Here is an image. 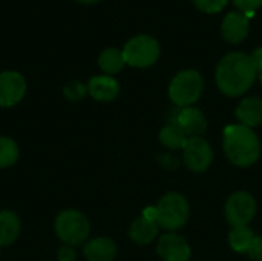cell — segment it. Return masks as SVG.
<instances>
[{
  "instance_id": "6da1fadb",
  "label": "cell",
  "mask_w": 262,
  "mask_h": 261,
  "mask_svg": "<svg viewBox=\"0 0 262 261\" xmlns=\"http://www.w3.org/2000/svg\"><path fill=\"white\" fill-rule=\"evenodd\" d=\"M258 69L252 57L246 52L226 54L215 71V78L220 91L229 97H239L246 94L255 83Z\"/></svg>"
},
{
  "instance_id": "7a4b0ae2",
  "label": "cell",
  "mask_w": 262,
  "mask_h": 261,
  "mask_svg": "<svg viewBox=\"0 0 262 261\" xmlns=\"http://www.w3.org/2000/svg\"><path fill=\"white\" fill-rule=\"evenodd\" d=\"M223 149L227 160L238 168L253 166L261 157V142L256 132L241 123L229 125L223 132Z\"/></svg>"
},
{
  "instance_id": "3957f363",
  "label": "cell",
  "mask_w": 262,
  "mask_h": 261,
  "mask_svg": "<svg viewBox=\"0 0 262 261\" xmlns=\"http://www.w3.org/2000/svg\"><path fill=\"white\" fill-rule=\"evenodd\" d=\"M54 232L63 245L78 248L91 238V223L81 211L64 209L54 220Z\"/></svg>"
},
{
  "instance_id": "277c9868",
  "label": "cell",
  "mask_w": 262,
  "mask_h": 261,
  "mask_svg": "<svg viewBox=\"0 0 262 261\" xmlns=\"http://www.w3.org/2000/svg\"><path fill=\"white\" fill-rule=\"evenodd\" d=\"M190 217V205L183 194L169 192L163 195L155 206V222L160 229L169 232L180 231Z\"/></svg>"
},
{
  "instance_id": "5b68a950",
  "label": "cell",
  "mask_w": 262,
  "mask_h": 261,
  "mask_svg": "<svg viewBox=\"0 0 262 261\" xmlns=\"http://www.w3.org/2000/svg\"><path fill=\"white\" fill-rule=\"evenodd\" d=\"M203 89H204L203 75L196 69H184L180 71L172 78L169 85V97L177 106L187 108L200 100Z\"/></svg>"
},
{
  "instance_id": "8992f818",
  "label": "cell",
  "mask_w": 262,
  "mask_h": 261,
  "mask_svg": "<svg viewBox=\"0 0 262 261\" xmlns=\"http://www.w3.org/2000/svg\"><path fill=\"white\" fill-rule=\"evenodd\" d=\"M123 55L126 65L132 68H149L160 57V43L157 38L147 34H140L132 37L123 48Z\"/></svg>"
},
{
  "instance_id": "52a82bcc",
  "label": "cell",
  "mask_w": 262,
  "mask_h": 261,
  "mask_svg": "<svg viewBox=\"0 0 262 261\" xmlns=\"http://www.w3.org/2000/svg\"><path fill=\"white\" fill-rule=\"evenodd\" d=\"M256 200L250 192L246 191H236L233 192L224 206V214L227 222L232 225V228L236 226H249V223L256 215Z\"/></svg>"
},
{
  "instance_id": "ba28073f",
  "label": "cell",
  "mask_w": 262,
  "mask_h": 261,
  "mask_svg": "<svg viewBox=\"0 0 262 261\" xmlns=\"http://www.w3.org/2000/svg\"><path fill=\"white\" fill-rule=\"evenodd\" d=\"M183 163L195 174L206 172L213 163V149L210 143L204 137L187 138L183 148Z\"/></svg>"
},
{
  "instance_id": "9c48e42d",
  "label": "cell",
  "mask_w": 262,
  "mask_h": 261,
  "mask_svg": "<svg viewBox=\"0 0 262 261\" xmlns=\"http://www.w3.org/2000/svg\"><path fill=\"white\" fill-rule=\"evenodd\" d=\"M26 80L17 71L0 72V108H14L26 95Z\"/></svg>"
},
{
  "instance_id": "30bf717a",
  "label": "cell",
  "mask_w": 262,
  "mask_h": 261,
  "mask_svg": "<svg viewBox=\"0 0 262 261\" xmlns=\"http://www.w3.org/2000/svg\"><path fill=\"white\" fill-rule=\"evenodd\" d=\"M157 254L161 261H189L192 257V249L183 235L167 232L160 237Z\"/></svg>"
},
{
  "instance_id": "8fae6325",
  "label": "cell",
  "mask_w": 262,
  "mask_h": 261,
  "mask_svg": "<svg viewBox=\"0 0 262 261\" xmlns=\"http://www.w3.org/2000/svg\"><path fill=\"white\" fill-rule=\"evenodd\" d=\"M172 123H177L189 138L203 137V134L207 129V118L204 117L201 109L193 108V106L181 108L175 114V118Z\"/></svg>"
},
{
  "instance_id": "7c38bea8",
  "label": "cell",
  "mask_w": 262,
  "mask_h": 261,
  "mask_svg": "<svg viewBox=\"0 0 262 261\" xmlns=\"http://www.w3.org/2000/svg\"><path fill=\"white\" fill-rule=\"evenodd\" d=\"M249 29H250V20L241 11H232V12H229L224 17L223 25H221V34H223V37L229 43H233V45L241 43L247 37Z\"/></svg>"
},
{
  "instance_id": "4fadbf2b",
  "label": "cell",
  "mask_w": 262,
  "mask_h": 261,
  "mask_svg": "<svg viewBox=\"0 0 262 261\" xmlns=\"http://www.w3.org/2000/svg\"><path fill=\"white\" fill-rule=\"evenodd\" d=\"M117 254L118 246L109 237H94L83 245V255L88 261H114Z\"/></svg>"
},
{
  "instance_id": "5bb4252c",
  "label": "cell",
  "mask_w": 262,
  "mask_h": 261,
  "mask_svg": "<svg viewBox=\"0 0 262 261\" xmlns=\"http://www.w3.org/2000/svg\"><path fill=\"white\" fill-rule=\"evenodd\" d=\"M88 94L101 103L112 102L120 94V85L112 75H95L88 82Z\"/></svg>"
},
{
  "instance_id": "9a60e30c",
  "label": "cell",
  "mask_w": 262,
  "mask_h": 261,
  "mask_svg": "<svg viewBox=\"0 0 262 261\" xmlns=\"http://www.w3.org/2000/svg\"><path fill=\"white\" fill-rule=\"evenodd\" d=\"M235 115L238 122L249 128H256L262 123V98L258 95H250L241 100Z\"/></svg>"
},
{
  "instance_id": "2e32d148",
  "label": "cell",
  "mask_w": 262,
  "mask_h": 261,
  "mask_svg": "<svg viewBox=\"0 0 262 261\" xmlns=\"http://www.w3.org/2000/svg\"><path fill=\"white\" fill-rule=\"evenodd\" d=\"M160 228L155 222L140 215L129 226V237L135 245L147 246L158 237Z\"/></svg>"
},
{
  "instance_id": "e0dca14e",
  "label": "cell",
  "mask_w": 262,
  "mask_h": 261,
  "mask_svg": "<svg viewBox=\"0 0 262 261\" xmlns=\"http://www.w3.org/2000/svg\"><path fill=\"white\" fill-rule=\"evenodd\" d=\"M21 232L20 217L9 209L0 211V248L11 246L17 242Z\"/></svg>"
},
{
  "instance_id": "ac0fdd59",
  "label": "cell",
  "mask_w": 262,
  "mask_h": 261,
  "mask_svg": "<svg viewBox=\"0 0 262 261\" xmlns=\"http://www.w3.org/2000/svg\"><path fill=\"white\" fill-rule=\"evenodd\" d=\"M187 135L183 132V129L177 125V123H169L166 126H163L160 129L158 134V140L160 143L170 149V151H177V149H183L186 142H187Z\"/></svg>"
},
{
  "instance_id": "d6986e66",
  "label": "cell",
  "mask_w": 262,
  "mask_h": 261,
  "mask_svg": "<svg viewBox=\"0 0 262 261\" xmlns=\"http://www.w3.org/2000/svg\"><path fill=\"white\" fill-rule=\"evenodd\" d=\"M98 66L101 68V71L106 75L118 74L126 66V60H124L123 51H120L117 48H107V49H104L100 54V57H98Z\"/></svg>"
},
{
  "instance_id": "ffe728a7",
  "label": "cell",
  "mask_w": 262,
  "mask_h": 261,
  "mask_svg": "<svg viewBox=\"0 0 262 261\" xmlns=\"http://www.w3.org/2000/svg\"><path fill=\"white\" fill-rule=\"evenodd\" d=\"M255 237L256 235L250 226H236V228H232L229 234V245L235 252L247 254Z\"/></svg>"
},
{
  "instance_id": "44dd1931",
  "label": "cell",
  "mask_w": 262,
  "mask_h": 261,
  "mask_svg": "<svg viewBox=\"0 0 262 261\" xmlns=\"http://www.w3.org/2000/svg\"><path fill=\"white\" fill-rule=\"evenodd\" d=\"M20 158V148L11 137L0 135V169L12 168Z\"/></svg>"
},
{
  "instance_id": "7402d4cb",
  "label": "cell",
  "mask_w": 262,
  "mask_h": 261,
  "mask_svg": "<svg viewBox=\"0 0 262 261\" xmlns=\"http://www.w3.org/2000/svg\"><path fill=\"white\" fill-rule=\"evenodd\" d=\"M88 95V86L81 83L80 80H72L68 82L63 86V97L68 102H80Z\"/></svg>"
},
{
  "instance_id": "603a6c76",
  "label": "cell",
  "mask_w": 262,
  "mask_h": 261,
  "mask_svg": "<svg viewBox=\"0 0 262 261\" xmlns=\"http://www.w3.org/2000/svg\"><path fill=\"white\" fill-rule=\"evenodd\" d=\"M229 0H193V3L196 5L198 9L213 14V12H220L223 11V8H226Z\"/></svg>"
},
{
  "instance_id": "cb8c5ba5",
  "label": "cell",
  "mask_w": 262,
  "mask_h": 261,
  "mask_svg": "<svg viewBox=\"0 0 262 261\" xmlns=\"http://www.w3.org/2000/svg\"><path fill=\"white\" fill-rule=\"evenodd\" d=\"M78 254H77V248L69 246V245H61L55 254V260L57 261H77Z\"/></svg>"
},
{
  "instance_id": "d4e9b609",
  "label": "cell",
  "mask_w": 262,
  "mask_h": 261,
  "mask_svg": "<svg viewBox=\"0 0 262 261\" xmlns=\"http://www.w3.org/2000/svg\"><path fill=\"white\" fill-rule=\"evenodd\" d=\"M158 163L161 168L167 169V171H173L180 166V160L175 157V155H170V154H161L158 155Z\"/></svg>"
},
{
  "instance_id": "484cf974",
  "label": "cell",
  "mask_w": 262,
  "mask_h": 261,
  "mask_svg": "<svg viewBox=\"0 0 262 261\" xmlns=\"http://www.w3.org/2000/svg\"><path fill=\"white\" fill-rule=\"evenodd\" d=\"M249 258L253 261H262V235H256L249 252H247Z\"/></svg>"
},
{
  "instance_id": "4316f807",
  "label": "cell",
  "mask_w": 262,
  "mask_h": 261,
  "mask_svg": "<svg viewBox=\"0 0 262 261\" xmlns=\"http://www.w3.org/2000/svg\"><path fill=\"white\" fill-rule=\"evenodd\" d=\"M233 3L241 9V12H255L262 6V0H233Z\"/></svg>"
},
{
  "instance_id": "83f0119b",
  "label": "cell",
  "mask_w": 262,
  "mask_h": 261,
  "mask_svg": "<svg viewBox=\"0 0 262 261\" xmlns=\"http://www.w3.org/2000/svg\"><path fill=\"white\" fill-rule=\"evenodd\" d=\"M250 57H252V60H253V63H255L256 69H258V71L262 69V46L261 48H256Z\"/></svg>"
},
{
  "instance_id": "f1b7e54d",
  "label": "cell",
  "mask_w": 262,
  "mask_h": 261,
  "mask_svg": "<svg viewBox=\"0 0 262 261\" xmlns=\"http://www.w3.org/2000/svg\"><path fill=\"white\" fill-rule=\"evenodd\" d=\"M80 3H84V5H91V3H97L98 0H77Z\"/></svg>"
},
{
  "instance_id": "f546056e",
  "label": "cell",
  "mask_w": 262,
  "mask_h": 261,
  "mask_svg": "<svg viewBox=\"0 0 262 261\" xmlns=\"http://www.w3.org/2000/svg\"><path fill=\"white\" fill-rule=\"evenodd\" d=\"M258 78H259V82H261V85H262V69L258 71Z\"/></svg>"
},
{
  "instance_id": "4dcf8cb0",
  "label": "cell",
  "mask_w": 262,
  "mask_h": 261,
  "mask_svg": "<svg viewBox=\"0 0 262 261\" xmlns=\"http://www.w3.org/2000/svg\"><path fill=\"white\" fill-rule=\"evenodd\" d=\"M0 251H2V248H0Z\"/></svg>"
}]
</instances>
